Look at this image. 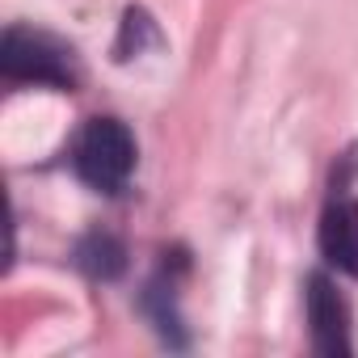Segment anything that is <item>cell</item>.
Returning a JSON list of instances; mask_svg holds the SVG:
<instances>
[{"label": "cell", "instance_id": "obj_1", "mask_svg": "<svg viewBox=\"0 0 358 358\" xmlns=\"http://www.w3.org/2000/svg\"><path fill=\"white\" fill-rule=\"evenodd\" d=\"M72 164L85 186L114 194L127 186V177L135 169V139L118 118H93V122H85V131L72 148Z\"/></svg>", "mask_w": 358, "mask_h": 358}, {"label": "cell", "instance_id": "obj_2", "mask_svg": "<svg viewBox=\"0 0 358 358\" xmlns=\"http://www.w3.org/2000/svg\"><path fill=\"white\" fill-rule=\"evenodd\" d=\"M0 72L9 80H34V85H55V89L76 85L72 51L64 43H55L51 34L26 30V26L5 30V43H0Z\"/></svg>", "mask_w": 358, "mask_h": 358}, {"label": "cell", "instance_id": "obj_3", "mask_svg": "<svg viewBox=\"0 0 358 358\" xmlns=\"http://www.w3.org/2000/svg\"><path fill=\"white\" fill-rule=\"evenodd\" d=\"M308 324H312L316 354H324V358L350 354V308L324 274L308 278Z\"/></svg>", "mask_w": 358, "mask_h": 358}, {"label": "cell", "instance_id": "obj_4", "mask_svg": "<svg viewBox=\"0 0 358 358\" xmlns=\"http://www.w3.org/2000/svg\"><path fill=\"white\" fill-rule=\"evenodd\" d=\"M320 253L341 274L358 278V199H337L320 215Z\"/></svg>", "mask_w": 358, "mask_h": 358}, {"label": "cell", "instance_id": "obj_5", "mask_svg": "<svg viewBox=\"0 0 358 358\" xmlns=\"http://www.w3.org/2000/svg\"><path fill=\"white\" fill-rule=\"evenodd\" d=\"M76 266H80L89 278L110 282V278H118V274L127 270V249H122L114 236L93 232V236H85V241H80V249H76Z\"/></svg>", "mask_w": 358, "mask_h": 358}]
</instances>
